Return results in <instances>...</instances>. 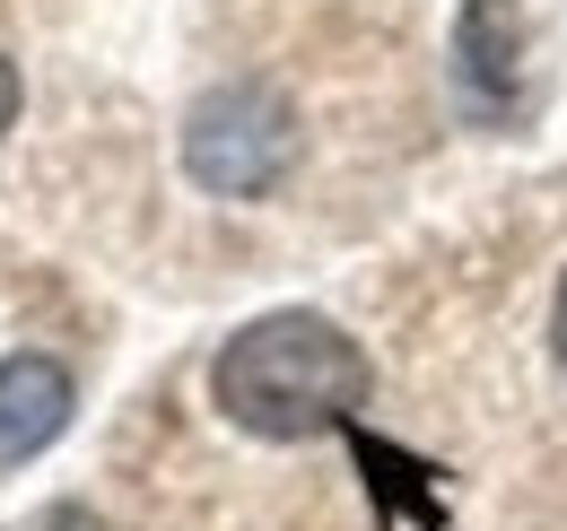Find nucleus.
I'll return each mask as SVG.
<instances>
[{"label":"nucleus","mask_w":567,"mask_h":531,"mask_svg":"<svg viewBox=\"0 0 567 531\" xmlns=\"http://www.w3.org/2000/svg\"><path fill=\"white\" fill-rule=\"evenodd\" d=\"M71 366L62 357H35V348H18V357H0V470L35 462L62 427H71Z\"/></svg>","instance_id":"4"},{"label":"nucleus","mask_w":567,"mask_h":531,"mask_svg":"<svg viewBox=\"0 0 567 531\" xmlns=\"http://www.w3.org/2000/svg\"><path fill=\"white\" fill-rule=\"evenodd\" d=\"M297 105L271 79H227L184 114V175L218 200H262L297 166Z\"/></svg>","instance_id":"2"},{"label":"nucleus","mask_w":567,"mask_h":531,"mask_svg":"<svg viewBox=\"0 0 567 531\" xmlns=\"http://www.w3.org/2000/svg\"><path fill=\"white\" fill-rule=\"evenodd\" d=\"M454 96L481 123L515 114V96H524V9L515 0H463V18H454Z\"/></svg>","instance_id":"3"},{"label":"nucleus","mask_w":567,"mask_h":531,"mask_svg":"<svg viewBox=\"0 0 567 531\" xmlns=\"http://www.w3.org/2000/svg\"><path fill=\"white\" fill-rule=\"evenodd\" d=\"M18 123V70H9V53H0V132Z\"/></svg>","instance_id":"5"},{"label":"nucleus","mask_w":567,"mask_h":531,"mask_svg":"<svg viewBox=\"0 0 567 531\" xmlns=\"http://www.w3.org/2000/svg\"><path fill=\"white\" fill-rule=\"evenodd\" d=\"M218 409L262 436V445H306V436H332L350 427L358 400H367V348L323 314H262L218 348L210 366Z\"/></svg>","instance_id":"1"},{"label":"nucleus","mask_w":567,"mask_h":531,"mask_svg":"<svg viewBox=\"0 0 567 531\" xmlns=\"http://www.w3.org/2000/svg\"><path fill=\"white\" fill-rule=\"evenodd\" d=\"M550 348H559V366H567V279H559V305H550Z\"/></svg>","instance_id":"6"}]
</instances>
